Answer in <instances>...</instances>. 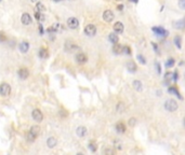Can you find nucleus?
<instances>
[{
  "label": "nucleus",
  "instance_id": "obj_1",
  "mask_svg": "<svg viewBox=\"0 0 185 155\" xmlns=\"http://www.w3.org/2000/svg\"><path fill=\"white\" fill-rule=\"evenodd\" d=\"M40 133V127L39 126H37V125H34L30 127L29 129V132L27 134V140L29 142H33L36 140V138L38 137V135Z\"/></svg>",
  "mask_w": 185,
  "mask_h": 155
},
{
  "label": "nucleus",
  "instance_id": "obj_2",
  "mask_svg": "<svg viewBox=\"0 0 185 155\" xmlns=\"http://www.w3.org/2000/svg\"><path fill=\"white\" fill-rule=\"evenodd\" d=\"M178 108H179V105L174 99H168L165 101V109L169 112H174L178 110Z\"/></svg>",
  "mask_w": 185,
  "mask_h": 155
},
{
  "label": "nucleus",
  "instance_id": "obj_3",
  "mask_svg": "<svg viewBox=\"0 0 185 155\" xmlns=\"http://www.w3.org/2000/svg\"><path fill=\"white\" fill-rule=\"evenodd\" d=\"M152 30H153L154 34L157 36V37H159V38H166V37L169 35V31L166 30V29L161 26L153 27V29H152Z\"/></svg>",
  "mask_w": 185,
  "mask_h": 155
},
{
  "label": "nucleus",
  "instance_id": "obj_4",
  "mask_svg": "<svg viewBox=\"0 0 185 155\" xmlns=\"http://www.w3.org/2000/svg\"><path fill=\"white\" fill-rule=\"evenodd\" d=\"M11 93V86L8 83H1L0 84V96L8 97Z\"/></svg>",
  "mask_w": 185,
  "mask_h": 155
},
{
  "label": "nucleus",
  "instance_id": "obj_5",
  "mask_svg": "<svg viewBox=\"0 0 185 155\" xmlns=\"http://www.w3.org/2000/svg\"><path fill=\"white\" fill-rule=\"evenodd\" d=\"M85 34H86L88 37H93V36H95V34H96V27H95V25H93V24L87 25V26L85 27Z\"/></svg>",
  "mask_w": 185,
  "mask_h": 155
},
{
  "label": "nucleus",
  "instance_id": "obj_6",
  "mask_svg": "<svg viewBox=\"0 0 185 155\" xmlns=\"http://www.w3.org/2000/svg\"><path fill=\"white\" fill-rule=\"evenodd\" d=\"M32 116H33V119H34V121H36V122H38V123L42 122V120H43V114H42V112H41L39 109H35V110H33Z\"/></svg>",
  "mask_w": 185,
  "mask_h": 155
},
{
  "label": "nucleus",
  "instance_id": "obj_7",
  "mask_svg": "<svg viewBox=\"0 0 185 155\" xmlns=\"http://www.w3.org/2000/svg\"><path fill=\"white\" fill-rule=\"evenodd\" d=\"M18 75L21 80H26L28 76H29V71H28L27 68L22 67V68H20L18 70Z\"/></svg>",
  "mask_w": 185,
  "mask_h": 155
},
{
  "label": "nucleus",
  "instance_id": "obj_8",
  "mask_svg": "<svg viewBox=\"0 0 185 155\" xmlns=\"http://www.w3.org/2000/svg\"><path fill=\"white\" fill-rule=\"evenodd\" d=\"M114 17H115V15H114V13L110 11V10H106V11H104V13H103L104 22H106V23L113 22Z\"/></svg>",
  "mask_w": 185,
  "mask_h": 155
},
{
  "label": "nucleus",
  "instance_id": "obj_9",
  "mask_svg": "<svg viewBox=\"0 0 185 155\" xmlns=\"http://www.w3.org/2000/svg\"><path fill=\"white\" fill-rule=\"evenodd\" d=\"M64 49H65V51H66V52L70 53V52H74L75 50H78L79 48H78V46H77V45L75 44L74 42H72V41H66Z\"/></svg>",
  "mask_w": 185,
  "mask_h": 155
},
{
  "label": "nucleus",
  "instance_id": "obj_10",
  "mask_svg": "<svg viewBox=\"0 0 185 155\" xmlns=\"http://www.w3.org/2000/svg\"><path fill=\"white\" fill-rule=\"evenodd\" d=\"M67 26L70 28V29H76L79 26V22L76 17H69L67 19Z\"/></svg>",
  "mask_w": 185,
  "mask_h": 155
},
{
  "label": "nucleus",
  "instance_id": "obj_11",
  "mask_svg": "<svg viewBox=\"0 0 185 155\" xmlns=\"http://www.w3.org/2000/svg\"><path fill=\"white\" fill-rule=\"evenodd\" d=\"M75 59H76L77 64H79V65H83V64H86V62H87V60H88V57H87L86 54L78 53L76 55Z\"/></svg>",
  "mask_w": 185,
  "mask_h": 155
},
{
  "label": "nucleus",
  "instance_id": "obj_12",
  "mask_svg": "<svg viewBox=\"0 0 185 155\" xmlns=\"http://www.w3.org/2000/svg\"><path fill=\"white\" fill-rule=\"evenodd\" d=\"M113 29H114V31H115V34L120 35V34L123 32V24H122L121 22H116L114 24Z\"/></svg>",
  "mask_w": 185,
  "mask_h": 155
},
{
  "label": "nucleus",
  "instance_id": "obj_13",
  "mask_svg": "<svg viewBox=\"0 0 185 155\" xmlns=\"http://www.w3.org/2000/svg\"><path fill=\"white\" fill-rule=\"evenodd\" d=\"M127 69H128V71L129 72H131V73H133V72H136V70H138V66H136V64L133 60H129V62H127Z\"/></svg>",
  "mask_w": 185,
  "mask_h": 155
},
{
  "label": "nucleus",
  "instance_id": "obj_14",
  "mask_svg": "<svg viewBox=\"0 0 185 155\" xmlns=\"http://www.w3.org/2000/svg\"><path fill=\"white\" fill-rule=\"evenodd\" d=\"M18 50H20V52L21 53H27V51L29 50V43H28L27 41H23L20 43L18 45Z\"/></svg>",
  "mask_w": 185,
  "mask_h": 155
},
{
  "label": "nucleus",
  "instance_id": "obj_15",
  "mask_svg": "<svg viewBox=\"0 0 185 155\" xmlns=\"http://www.w3.org/2000/svg\"><path fill=\"white\" fill-rule=\"evenodd\" d=\"M115 128H116V132H117L118 134H125L126 133V125H125V123H122V122H118L117 124H116V126H115Z\"/></svg>",
  "mask_w": 185,
  "mask_h": 155
},
{
  "label": "nucleus",
  "instance_id": "obj_16",
  "mask_svg": "<svg viewBox=\"0 0 185 155\" xmlns=\"http://www.w3.org/2000/svg\"><path fill=\"white\" fill-rule=\"evenodd\" d=\"M21 21L24 25H29L32 23V16L29 15L28 13H23L22 17H21Z\"/></svg>",
  "mask_w": 185,
  "mask_h": 155
},
{
  "label": "nucleus",
  "instance_id": "obj_17",
  "mask_svg": "<svg viewBox=\"0 0 185 155\" xmlns=\"http://www.w3.org/2000/svg\"><path fill=\"white\" fill-rule=\"evenodd\" d=\"M76 134L78 137H80V138L85 137L87 135V128L85 126H79V127H77V129H76Z\"/></svg>",
  "mask_w": 185,
  "mask_h": 155
},
{
  "label": "nucleus",
  "instance_id": "obj_18",
  "mask_svg": "<svg viewBox=\"0 0 185 155\" xmlns=\"http://www.w3.org/2000/svg\"><path fill=\"white\" fill-rule=\"evenodd\" d=\"M132 86H133V89H136V92H142V89H143V84H142V82L139 80H134L132 82Z\"/></svg>",
  "mask_w": 185,
  "mask_h": 155
},
{
  "label": "nucleus",
  "instance_id": "obj_19",
  "mask_svg": "<svg viewBox=\"0 0 185 155\" xmlns=\"http://www.w3.org/2000/svg\"><path fill=\"white\" fill-rule=\"evenodd\" d=\"M113 52L115 54H122L123 53V46L118 43H115L113 46Z\"/></svg>",
  "mask_w": 185,
  "mask_h": 155
},
{
  "label": "nucleus",
  "instance_id": "obj_20",
  "mask_svg": "<svg viewBox=\"0 0 185 155\" xmlns=\"http://www.w3.org/2000/svg\"><path fill=\"white\" fill-rule=\"evenodd\" d=\"M108 40L110 43H113V44H115V43H118V41H119V38H118L117 34H115V32H112V34H109L108 36Z\"/></svg>",
  "mask_w": 185,
  "mask_h": 155
},
{
  "label": "nucleus",
  "instance_id": "obj_21",
  "mask_svg": "<svg viewBox=\"0 0 185 155\" xmlns=\"http://www.w3.org/2000/svg\"><path fill=\"white\" fill-rule=\"evenodd\" d=\"M173 27L174 28H176V29H183L184 28V19L183 18H181V19H179V21H176V22L173 23Z\"/></svg>",
  "mask_w": 185,
  "mask_h": 155
},
{
  "label": "nucleus",
  "instance_id": "obj_22",
  "mask_svg": "<svg viewBox=\"0 0 185 155\" xmlns=\"http://www.w3.org/2000/svg\"><path fill=\"white\" fill-rule=\"evenodd\" d=\"M173 42H174V45H176L178 49L179 50L182 49V38H181L180 36H176V37L173 38Z\"/></svg>",
  "mask_w": 185,
  "mask_h": 155
},
{
  "label": "nucleus",
  "instance_id": "obj_23",
  "mask_svg": "<svg viewBox=\"0 0 185 155\" xmlns=\"http://www.w3.org/2000/svg\"><path fill=\"white\" fill-rule=\"evenodd\" d=\"M56 143H58V141H56V139H55L54 137H50L48 140H47V144H48V146H49L50 149H53L55 146H56Z\"/></svg>",
  "mask_w": 185,
  "mask_h": 155
},
{
  "label": "nucleus",
  "instance_id": "obj_24",
  "mask_svg": "<svg viewBox=\"0 0 185 155\" xmlns=\"http://www.w3.org/2000/svg\"><path fill=\"white\" fill-rule=\"evenodd\" d=\"M168 92H169V93H171V94H173V95H176V96H178L180 99H182V96H181L180 92H179V89H176V86H171V87H169Z\"/></svg>",
  "mask_w": 185,
  "mask_h": 155
},
{
  "label": "nucleus",
  "instance_id": "obj_25",
  "mask_svg": "<svg viewBox=\"0 0 185 155\" xmlns=\"http://www.w3.org/2000/svg\"><path fill=\"white\" fill-rule=\"evenodd\" d=\"M38 54H39V57H40V58H47L48 56H49L48 50L45 49V48H41L40 51L38 52Z\"/></svg>",
  "mask_w": 185,
  "mask_h": 155
},
{
  "label": "nucleus",
  "instance_id": "obj_26",
  "mask_svg": "<svg viewBox=\"0 0 185 155\" xmlns=\"http://www.w3.org/2000/svg\"><path fill=\"white\" fill-rule=\"evenodd\" d=\"M116 110H117L118 113H122V112H125V110H126V106H125V103H123V102H119V103H117V106H116Z\"/></svg>",
  "mask_w": 185,
  "mask_h": 155
},
{
  "label": "nucleus",
  "instance_id": "obj_27",
  "mask_svg": "<svg viewBox=\"0 0 185 155\" xmlns=\"http://www.w3.org/2000/svg\"><path fill=\"white\" fill-rule=\"evenodd\" d=\"M174 64H176V60H174L173 58H169L167 62H166V64H165V66L167 67V68H171V67L174 66Z\"/></svg>",
  "mask_w": 185,
  "mask_h": 155
},
{
  "label": "nucleus",
  "instance_id": "obj_28",
  "mask_svg": "<svg viewBox=\"0 0 185 155\" xmlns=\"http://www.w3.org/2000/svg\"><path fill=\"white\" fill-rule=\"evenodd\" d=\"M136 58H138V60L142 64V65H145L146 64V59H145V57L143 56V55H141V54H139L138 56H136Z\"/></svg>",
  "mask_w": 185,
  "mask_h": 155
},
{
  "label": "nucleus",
  "instance_id": "obj_29",
  "mask_svg": "<svg viewBox=\"0 0 185 155\" xmlns=\"http://www.w3.org/2000/svg\"><path fill=\"white\" fill-rule=\"evenodd\" d=\"M35 17H36L37 21H45V16L42 15V14L40 13V12H36V14H35Z\"/></svg>",
  "mask_w": 185,
  "mask_h": 155
},
{
  "label": "nucleus",
  "instance_id": "obj_30",
  "mask_svg": "<svg viewBox=\"0 0 185 155\" xmlns=\"http://www.w3.org/2000/svg\"><path fill=\"white\" fill-rule=\"evenodd\" d=\"M155 68H156V72H157V74H160L161 73V67H160V64L158 62H155Z\"/></svg>",
  "mask_w": 185,
  "mask_h": 155
},
{
  "label": "nucleus",
  "instance_id": "obj_31",
  "mask_svg": "<svg viewBox=\"0 0 185 155\" xmlns=\"http://www.w3.org/2000/svg\"><path fill=\"white\" fill-rule=\"evenodd\" d=\"M5 40H7L5 34L3 32V31H0V43H3Z\"/></svg>",
  "mask_w": 185,
  "mask_h": 155
},
{
  "label": "nucleus",
  "instance_id": "obj_32",
  "mask_svg": "<svg viewBox=\"0 0 185 155\" xmlns=\"http://www.w3.org/2000/svg\"><path fill=\"white\" fill-rule=\"evenodd\" d=\"M103 154L113 155V154H115V150H112V149H104V150H103Z\"/></svg>",
  "mask_w": 185,
  "mask_h": 155
},
{
  "label": "nucleus",
  "instance_id": "obj_33",
  "mask_svg": "<svg viewBox=\"0 0 185 155\" xmlns=\"http://www.w3.org/2000/svg\"><path fill=\"white\" fill-rule=\"evenodd\" d=\"M89 150H90L91 152H95V151H96V146H95L94 142H90V143H89Z\"/></svg>",
  "mask_w": 185,
  "mask_h": 155
},
{
  "label": "nucleus",
  "instance_id": "obj_34",
  "mask_svg": "<svg viewBox=\"0 0 185 155\" xmlns=\"http://www.w3.org/2000/svg\"><path fill=\"white\" fill-rule=\"evenodd\" d=\"M37 9H38V12H42V11H45V5L40 3V2H38L37 3Z\"/></svg>",
  "mask_w": 185,
  "mask_h": 155
},
{
  "label": "nucleus",
  "instance_id": "obj_35",
  "mask_svg": "<svg viewBox=\"0 0 185 155\" xmlns=\"http://www.w3.org/2000/svg\"><path fill=\"white\" fill-rule=\"evenodd\" d=\"M136 117H131L130 120H129V125H130L131 127H133V126H136Z\"/></svg>",
  "mask_w": 185,
  "mask_h": 155
},
{
  "label": "nucleus",
  "instance_id": "obj_36",
  "mask_svg": "<svg viewBox=\"0 0 185 155\" xmlns=\"http://www.w3.org/2000/svg\"><path fill=\"white\" fill-rule=\"evenodd\" d=\"M178 80H179V72H178V71H174L173 74H172V81L176 82Z\"/></svg>",
  "mask_w": 185,
  "mask_h": 155
},
{
  "label": "nucleus",
  "instance_id": "obj_37",
  "mask_svg": "<svg viewBox=\"0 0 185 155\" xmlns=\"http://www.w3.org/2000/svg\"><path fill=\"white\" fill-rule=\"evenodd\" d=\"M172 74H173V72H167L165 74V79L166 80H172Z\"/></svg>",
  "mask_w": 185,
  "mask_h": 155
},
{
  "label": "nucleus",
  "instance_id": "obj_38",
  "mask_svg": "<svg viewBox=\"0 0 185 155\" xmlns=\"http://www.w3.org/2000/svg\"><path fill=\"white\" fill-rule=\"evenodd\" d=\"M179 5L182 10L185 9V0H179Z\"/></svg>",
  "mask_w": 185,
  "mask_h": 155
},
{
  "label": "nucleus",
  "instance_id": "obj_39",
  "mask_svg": "<svg viewBox=\"0 0 185 155\" xmlns=\"http://www.w3.org/2000/svg\"><path fill=\"white\" fill-rule=\"evenodd\" d=\"M123 53L128 54V55H130L131 54V50L129 46H123Z\"/></svg>",
  "mask_w": 185,
  "mask_h": 155
},
{
  "label": "nucleus",
  "instance_id": "obj_40",
  "mask_svg": "<svg viewBox=\"0 0 185 155\" xmlns=\"http://www.w3.org/2000/svg\"><path fill=\"white\" fill-rule=\"evenodd\" d=\"M152 45H153V48H154V51L156 52V54H158L159 53V50H158V46H157V44L155 43V42H152Z\"/></svg>",
  "mask_w": 185,
  "mask_h": 155
},
{
  "label": "nucleus",
  "instance_id": "obj_41",
  "mask_svg": "<svg viewBox=\"0 0 185 155\" xmlns=\"http://www.w3.org/2000/svg\"><path fill=\"white\" fill-rule=\"evenodd\" d=\"M115 144H117V149H118V150H121V149H122L121 143H120L119 141H115Z\"/></svg>",
  "mask_w": 185,
  "mask_h": 155
},
{
  "label": "nucleus",
  "instance_id": "obj_42",
  "mask_svg": "<svg viewBox=\"0 0 185 155\" xmlns=\"http://www.w3.org/2000/svg\"><path fill=\"white\" fill-rule=\"evenodd\" d=\"M39 31H40V35H43V28H42V25H39Z\"/></svg>",
  "mask_w": 185,
  "mask_h": 155
},
{
  "label": "nucleus",
  "instance_id": "obj_43",
  "mask_svg": "<svg viewBox=\"0 0 185 155\" xmlns=\"http://www.w3.org/2000/svg\"><path fill=\"white\" fill-rule=\"evenodd\" d=\"M122 9H123V5H118V10H119V11H121Z\"/></svg>",
  "mask_w": 185,
  "mask_h": 155
},
{
  "label": "nucleus",
  "instance_id": "obj_44",
  "mask_svg": "<svg viewBox=\"0 0 185 155\" xmlns=\"http://www.w3.org/2000/svg\"><path fill=\"white\" fill-rule=\"evenodd\" d=\"M131 2H134V3H138V0H130Z\"/></svg>",
  "mask_w": 185,
  "mask_h": 155
},
{
  "label": "nucleus",
  "instance_id": "obj_45",
  "mask_svg": "<svg viewBox=\"0 0 185 155\" xmlns=\"http://www.w3.org/2000/svg\"><path fill=\"white\" fill-rule=\"evenodd\" d=\"M53 2H60V1H63V0H52Z\"/></svg>",
  "mask_w": 185,
  "mask_h": 155
},
{
  "label": "nucleus",
  "instance_id": "obj_46",
  "mask_svg": "<svg viewBox=\"0 0 185 155\" xmlns=\"http://www.w3.org/2000/svg\"><path fill=\"white\" fill-rule=\"evenodd\" d=\"M0 1H1V0H0Z\"/></svg>",
  "mask_w": 185,
  "mask_h": 155
}]
</instances>
